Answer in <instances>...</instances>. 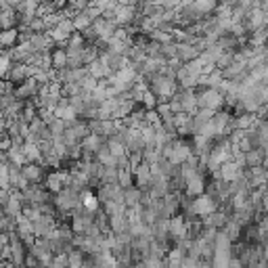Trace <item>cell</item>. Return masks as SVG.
<instances>
[{
  "label": "cell",
  "mask_w": 268,
  "mask_h": 268,
  "mask_svg": "<svg viewBox=\"0 0 268 268\" xmlns=\"http://www.w3.org/2000/svg\"><path fill=\"white\" fill-rule=\"evenodd\" d=\"M21 170V174H23V178L29 182V184H38L44 178V172H42V166L40 164H25L23 168H19Z\"/></svg>",
  "instance_id": "cell-1"
},
{
  "label": "cell",
  "mask_w": 268,
  "mask_h": 268,
  "mask_svg": "<svg viewBox=\"0 0 268 268\" xmlns=\"http://www.w3.org/2000/svg\"><path fill=\"white\" fill-rule=\"evenodd\" d=\"M184 191L186 195H191V197H199L205 193V182H203V176H193V178H188V180H184Z\"/></svg>",
  "instance_id": "cell-2"
},
{
  "label": "cell",
  "mask_w": 268,
  "mask_h": 268,
  "mask_svg": "<svg viewBox=\"0 0 268 268\" xmlns=\"http://www.w3.org/2000/svg\"><path fill=\"white\" fill-rule=\"evenodd\" d=\"M19 23V17H17V11L15 8H4V11H0V29H13L15 25Z\"/></svg>",
  "instance_id": "cell-3"
},
{
  "label": "cell",
  "mask_w": 268,
  "mask_h": 268,
  "mask_svg": "<svg viewBox=\"0 0 268 268\" xmlns=\"http://www.w3.org/2000/svg\"><path fill=\"white\" fill-rule=\"evenodd\" d=\"M199 57V51H197L195 46L191 44H176V59H180V61L188 63V61H193V59Z\"/></svg>",
  "instance_id": "cell-4"
},
{
  "label": "cell",
  "mask_w": 268,
  "mask_h": 268,
  "mask_svg": "<svg viewBox=\"0 0 268 268\" xmlns=\"http://www.w3.org/2000/svg\"><path fill=\"white\" fill-rule=\"evenodd\" d=\"M51 67H57V69H65L67 67V53L63 48H55L51 53Z\"/></svg>",
  "instance_id": "cell-5"
},
{
  "label": "cell",
  "mask_w": 268,
  "mask_h": 268,
  "mask_svg": "<svg viewBox=\"0 0 268 268\" xmlns=\"http://www.w3.org/2000/svg\"><path fill=\"white\" fill-rule=\"evenodd\" d=\"M17 40H19V32L15 27L13 29H4V32L0 34V46H13Z\"/></svg>",
  "instance_id": "cell-6"
},
{
  "label": "cell",
  "mask_w": 268,
  "mask_h": 268,
  "mask_svg": "<svg viewBox=\"0 0 268 268\" xmlns=\"http://www.w3.org/2000/svg\"><path fill=\"white\" fill-rule=\"evenodd\" d=\"M74 29H80V32H84V29H88L92 25V19L88 17L86 13H80V15H76V19H74Z\"/></svg>",
  "instance_id": "cell-7"
},
{
  "label": "cell",
  "mask_w": 268,
  "mask_h": 268,
  "mask_svg": "<svg viewBox=\"0 0 268 268\" xmlns=\"http://www.w3.org/2000/svg\"><path fill=\"white\" fill-rule=\"evenodd\" d=\"M141 103H143L147 109H155V107H157V96H155L151 90H145V92H143V101H141Z\"/></svg>",
  "instance_id": "cell-8"
}]
</instances>
